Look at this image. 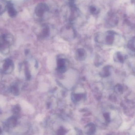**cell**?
<instances>
[{"label": "cell", "instance_id": "cell-6", "mask_svg": "<svg viewBox=\"0 0 135 135\" xmlns=\"http://www.w3.org/2000/svg\"><path fill=\"white\" fill-rule=\"evenodd\" d=\"M77 54L79 57H83L85 56V52L84 50L80 49L77 50Z\"/></svg>", "mask_w": 135, "mask_h": 135}, {"label": "cell", "instance_id": "cell-8", "mask_svg": "<svg viewBox=\"0 0 135 135\" xmlns=\"http://www.w3.org/2000/svg\"><path fill=\"white\" fill-rule=\"evenodd\" d=\"M90 11H91V12L93 13H94V12L96 11V8H94V7L93 6V7H91L90 9Z\"/></svg>", "mask_w": 135, "mask_h": 135}, {"label": "cell", "instance_id": "cell-5", "mask_svg": "<svg viewBox=\"0 0 135 135\" xmlns=\"http://www.w3.org/2000/svg\"><path fill=\"white\" fill-rule=\"evenodd\" d=\"M11 91L13 94L17 95L19 94V89L17 87L15 86H13L11 88Z\"/></svg>", "mask_w": 135, "mask_h": 135}, {"label": "cell", "instance_id": "cell-1", "mask_svg": "<svg viewBox=\"0 0 135 135\" xmlns=\"http://www.w3.org/2000/svg\"><path fill=\"white\" fill-rule=\"evenodd\" d=\"M48 10V6L45 3H40L36 7L35 13L38 17H42Z\"/></svg>", "mask_w": 135, "mask_h": 135}, {"label": "cell", "instance_id": "cell-3", "mask_svg": "<svg viewBox=\"0 0 135 135\" xmlns=\"http://www.w3.org/2000/svg\"><path fill=\"white\" fill-rule=\"evenodd\" d=\"M8 12L9 16L12 17H14L16 16V11L14 7L11 5H10L8 7Z\"/></svg>", "mask_w": 135, "mask_h": 135}, {"label": "cell", "instance_id": "cell-9", "mask_svg": "<svg viewBox=\"0 0 135 135\" xmlns=\"http://www.w3.org/2000/svg\"><path fill=\"white\" fill-rule=\"evenodd\" d=\"M2 6L0 5V14H2Z\"/></svg>", "mask_w": 135, "mask_h": 135}, {"label": "cell", "instance_id": "cell-10", "mask_svg": "<svg viewBox=\"0 0 135 135\" xmlns=\"http://www.w3.org/2000/svg\"><path fill=\"white\" fill-rule=\"evenodd\" d=\"M1 132H2V130H1V129L0 128V134L1 133Z\"/></svg>", "mask_w": 135, "mask_h": 135}, {"label": "cell", "instance_id": "cell-2", "mask_svg": "<svg viewBox=\"0 0 135 135\" xmlns=\"http://www.w3.org/2000/svg\"><path fill=\"white\" fill-rule=\"evenodd\" d=\"M12 65V62L11 60L9 59H6L5 60L3 66V72H6Z\"/></svg>", "mask_w": 135, "mask_h": 135}, {"label": "cell", "instance_id": "cell-4", "mask_svg": "<svg viewBox=\"0 0 135 135\" xmlns=\"http://www.w3.org/2000/svg\"><path fill=\"white\" fill-rule=\"evenodd\" d=\"M17 122V119L15 117H12L9 119L8 124L9 126L10 127H15Z\"/></svg>", "mask_w": 135, "mask_h": 135}, {"label": "cell", "instance_id": "cell-7", "mask_svg": "<svg viewBox=\"0 0 135 135\" xmlns=\"http://www.w3.org/2000/svg\"><path fill=\"white\" fill-rule=\"evenodd\" d=\"M20 111V107L19 106L16 105L13 109V113L17 114L19 113Z\"/></svg>", "mask_w": 135, "mask_h": 135}]
</instances>
